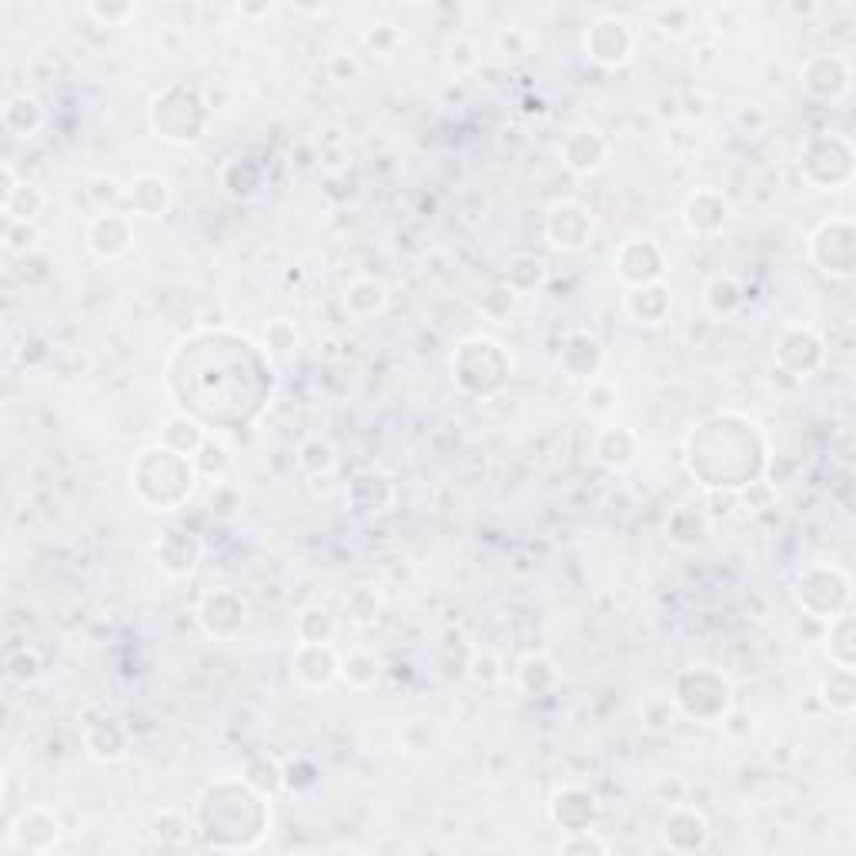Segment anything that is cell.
I'll use <instances>...</instances> for the list:
<instances>
[{"instance_id": "ba28073f", "label": "cell", "mask_w": 856, "mask_h": 856, "mask_svg": "<svg viewBox=\"0 0 856 856\" xmlns=\"http://www.w3.org/2000/svg\"><path fill=\"white\" fill-rule=\"evenodd\" d=\"M57 839H61V823L44 806L21 813L18 823H11V830H8V846H21L28 853H44V849L57 846Z\"/></svg>"}, {"instance_id": "4fadbf2b", "label": "cell", "mask_w": 856, "mask_h": 856, "mask_svg": "<svg viewBox=\"0 0 856 856\" xmlns=\"http://www.w3.org/2000/svg\"><path fill=\"white\" fill-rule=\"evenodd\" d=\"M134 241L131 221L118 211H105L88 224V248L98 254V259H118L124 254Z\"/></svg>"}, {"instance_id": "e0dca14e", "label": "cell", "mask_w": 856, "mask_h": 856, "mask_svg": "<svg viewBox=\"0 0 856 856\" xmlns=\"http://www.w3.org/2000/svg\"><path fill=\"white\" fill-rule=\"evenodd\" d=\"M726 215H729V205H726V198H723L720 191H713V188H703V191H696V195L687 201V224H690L693 231H700V234H710V231L723 228Z\"/></svg>"}, {"instance_id": "484cf974", "label": "cell", "mask_w": 856, "mask_h": 856, "mask_svg": "<svg viewBox=\"0 0 856 856\" xmlns=\"http://www.w3.org/2000/svg\"><path fill=\"white\" fill-rule=\"evenodd\" d=\"M331 636H334V619H331L328 610L311 606L298 616V639L301 643H331Z\"/></svg>"}, {"instance_id": "d4e9b609", "label": "cell", "mask_w": 856, "mask_h": 856, "mask_svg": "<svg viewBox=\"0 0 856 856\" xmlns=\"http://www.w3.org/2000/svg\"><path fill=\"white\" fill-rule=\"evenodd\" d=\"M823 700L839 713L853 710V672H849V666L830 669V676L823 679Z\"/></svg>"}, {"instance_id": "ac0fdd59", "label": "cell", "mask_w": 856, "mask_h": 856, "mask_svg": "<svg viewBox=\"0 0 856 856\" xmlns=\"http://www.w3.org/2000/svg\"><path fill=\"white\" fill-rule=\"evenodd\" d=\"M341 305H345V311L359 321L365 318H375L385 311L388 305V288L375 278H359L345 288V298H341Z\"/></svg>"}, {"instance_id": "1f68e13d", "label": "cell", "mask_w": 856, "mask_h": 856, "mask_svg": "<svg viewBox=\"0 0 856 856\" xmlns=\"http://www.w3.org/2000/svg\"><path fill=\"white\" fill-rule=\"evenodd\" d=\"M613 402H616V392H613L610 385H592V388L585 392V405H589L592 411H599V415H606V411L613 408Z\"/></svg>"}, {"instance_id": "83f0119b", "label": "cell", "mask_w": 856, "mask_h": 856, "mask_svg": "<svg viewBox=\"0 0 856 856\" xmlns=\"http://www.w3.org/2000/svg\"><path fill=\"white\" fill-rule=\"evenodd\" d=\"M706 301H710V308L716 311V315H729V311H736L739 308V301H743V292H739V285L726 275H720V278H713L710 282V288H706Z\"/></svg>"}, {"instance_id": "7402d4cb", "label": "cell", "mask_w": 856, "mask_h": 856, "mask_svg": "<svg viewBox=\"0 0 856 856\" xmlns=\"http://www.w3.org/2000/svg\"><path fill=\"white\" fill-rule=\"evenodd\" d=\"M4 124H8L11 134H18V138H31V134L44 124V108L37 105V98H31V95H18V98H11L8 108H4Z\"/></svg>"}, {"instance_id": "ffe728a7", "label": "cell", "mask_w": 856, "mask_h": 856, "mask_svg": "<svg viewBox=\"0 0 856 856\" xmlns=\"http://www.w3.org/2000/svg\"><path fill=\"white\" fill-rule=\"evenodd\" d=\"M595 456L603 459L610 469H626L636 462V436L629 432V428H606V432H599L595 439Z\"/></svg>"}, {"instance_id": "30bf717a", "label": "cell", "mask_w": 856, "mask_h": 856, "mask_svg": "<svg viewBox=\"0 0 856 856\" xmlns=\"http://www.w3.org/2000/svg\"><path fill=\"white\" fill-rule=\"evenodd\" d=\"M616 268H619L623 282H629L633 288L652 285V282H659V275H662V254H659V248H656L652 241L633 238V241H626V244L619 248Z\"/></svg>"}, {"instance_id": "5bb4252c", "label": "cell", "mask_w": 856, "mask_h": 856, "mask_svg": "<svg viewBox=\"0 0 856 856\" xmlns=\"http://www.w3.org/2000/svg\"><path fill=\"white\" fill-rule=\"evenodd\" d=\"M0 175H4V201H0V208H4V218H8V221H28V224H31V221L44 211V195H41V188H34V185H28V182H18L11 164L0 167Z\"/></svg>"}, {"instance_id": "5b68a950", "label": "cell", "mask_w": 856, "mask_h": 856, "mask_svg": "<svg viewBox=\"0 0 856 856\" xmlns=\"http://www.w3.org/2000/svg\"><path fill=\"white\" fill-rule=\"evenodd\" d=\"M823 248H826V254H816V265L826 275L846 278L853 272V228H849V221L820 224V231L810 241V251H823Z\"/></svg>"}, {"instance_id": "3957f363", "label": "cell", "mask_w": 856, "mask_h": 856, "mask_svg": "<svg viewBox=\"0 0 856 856\" xmlns=\"http://www.w3.org/2000/svg\"><path fill=\"white\" fill-rule=\"evenodd\" d=\"M672 703L687 713V716H696V720H716L726 713L729 706V679L716 669H687L679 679H676V696Z\"/></svg>"}, {"instance_id": "d6a6232c", "label": "cell", "mask_w": 856, "mask_h": 856, "mask_svg": "<svg viewBox=\"0 0 856 856\" xmlns=\"http://www.w3.org/2000/svg\"><path fill=\"white\" fill-rule=\"evenodd\" d=\"M88 14H91V18H101V21H108V24H118V21L131 18L134 8H128V4H124V8H101V4H91Z\"/></svg>"}, {"instance_id": "52a82bcc", "label": "cell", "mask_w": 856, "mask_h": 856, "mask_svg": "<svg viewBox=\"0 0 856 856\" xmlns=\"http://www.w3.org/2000/svg\"><path fill=\"white\" fill-rule=\"evenodd\" d=\"M244 616H248V606L244 599L231 589H215L201 599V610H198V619L201 626L218 636V639H231L241 626H244Z\"/></svg>"}, {"instance_id": "f1b7e54d", "label": "cell", "mask_w": 856, "mask_h": 856, "mask_svg": "<svg viewBox=\"0 0 856 856\" xmlns=\"http://www.w3.org/2000/svg\"><path fill=\"white\" fill-rule=\"evenodd\" d=\"M298 462L308 469V472H315V475H325V472H331L334 469V449L325 442V439H308V442H301V449H298Z\"/></svg>"}, {"instance_id": "603a6c76", "label": "cell", "mask_w": 856, "mask_h": 856, "mask_svg": "<svg viewBox=\"0 0 856 856\" xmlns=\"http://www.w3.org/2000/svg\"><path fill=\"white\" fill-rule=\"evenodd\" d=\"M164 446L195 459V452L205 446V432L198 428V421H191L188 415H175L164 425Z\"/></svg>"}, {"instance_id": "7a4b0ae2", "label": "cell", "mask_w": 856, "mask_h": 856, "mask_svg": "<svg viewBox=\"0 0 856 856\" xmlns=\"http://www.w3.org/2000/svg\"><path fill=\"white\" fill-rule=\"evenodd\" d=\"M151 128L175 144L198 141L208 128V108L191 88H167L151 101Z\"/></svg>"}, {"instance_id": "4dcf8cb0", "label": "cell", "mask_w": 856, "mask_h": 856, "mask_svg": "<svg viewBox=\"0 0 856 856\" xmlns=\"http://www.w3.org/2000/svg\"><path fill=\"white\" fill-rule=\"evenodd\" d=\"M265 341H268L272 349H278V352H292V349H295V341H298V331H295L285 318H278V321L268 325Z\"/></svg>"}, {"instance_id": "f546056e", "label": "cell", "mask_w": 856, "mask_h": 856, "mask_svg": "<svg viewBox=\"0 0 856 856\" xmlns=\"http://www.w3.org/2000/svg\"><path fill=\"white\" fill-rule=\"evenodd\" d=\"M610 846L592 836L589 830H579V833H569V839L559 843V853H606Z\"/></svg>"}, {"instance_id": "7c38bea8", "label": "cell", "mask_w": 856, "mask_h": 856, "mask_svg": "<svg viewBox=\"0 0 856 856\" xmlns=\"http://www.w3.org/2000/svg\"><path fill=\"white\" fill-rule=\"evenodd\" d=\"M662 839L669 849H703L710 839V823L700 810L693 806H676L666 820H662Z\"/></svg>"}, {"instance_id": "8fae6325", "label": "cell", "mask_w": 856, "mask_h": 856, "mask_svg": "<svg viewBox=\"0 0 856 856\" xmlns=\"http://www.w3.org/2000/svg\"><path fill=\"white\" fill-rule=\"evenodd\" d=\"M559 151H562V164L569 171H575V175H592V171H599L610 157V144L595 128H575L562 141Z\"/></svg>"}, {"instance_id": "44dd1931", "label": "cell", "mask_w": 856, "mask_h": 856, "mask_svg": "<svg viewBox=\"0 0 856 856\" xmlns=\"http://www.w3.org/2000/svg\"><path fill=\"white\" fill-rule=\"evenodd\" d=\"M167 201H171L167 185H164L161 178H154V175H141V178H134L131 188H128V205H131L138 215H144V218L164 215Z\"/></svg>"}, {"instance_id": "277c9868", "label": "cell", "mask_w": 856, "mask_h": 856, "mask_svg": "<svg viewBox=\"0 0 856 856\" xmlns=\"http://www.w3.org/2000/svg\"><path fill=\"white\" fill-rule=\"evenodd\" d=\"M595 231V218L579 201H556L546 215V238L559 251H579L589 244Z\"/></svg>"}, {"instance_id": "6da1fadb", "label": "cell", "mask_w": 856, "mask_h": 856, "mask_svg": "<svg viewBox=\"0 0 856 856\" xmlns=\"http://www.w3.org/2000/svg\"><path fill=\"white\" fill-rule=\"evenodd\" d=\"M198 479V469H195V459L191 456H182L175 449H167L164 442L161 446H151L141 452L138 465L131 469V482L138 489V495L154 505V508H175L182 505L188 495H191V485Z\"/></svg>"}, {"instance_id": "8992f818", "label": "cell", "mask_w": 856, "mask_h": 856, "mask_svg": "<svg viewBox=\"0 0 856 856\" xmlns=\"http://www.w3.org/2000/svg\"><path fill=\"white\" fill-rule=\"evenodd\" d=\"M585 51H589L592 61L606 64V67H616V64L629 61V54H633L629 24H626V21H616V18H599V21L585 31Z\"/></svg>"}, {"instance_id": "9a60e30c", "label": "cell", "mask_w": 856, "mask_h": 856, "mask_svg": "<svg viewBox=\"0 0 856 856\" xmlns=\"http://www.w3.org/2000/svg\"><path fill=\"white\" fill-rule=\"evenodd\" d=\"M201 559V542L191 533L182 529H167L157 542V562L171 572V575H188Z\"/></svg>"}, {"instance_id": "9c48e42d", "label": "cell", "mask_w": 856, "mask_h": 856, "mask_svg": "<svg viewBox=\"0 0 856 856\" xmlns=\"http://www.w3.org/2000/svg\"><path fill=\"white\" fill-rule=\"evenodd\" d=\"M292 669L305 687L325 690L334 682V676H341V659L334 656L331 643H298Z\"/></svg>"}, {"instance_id": "d6986e66", "label": "cell", "mask_w": 856, "mask_h": 856, "mask_svg": "<svg viewBox=\"0 0 856 856\" xmlns=\"http://www.w3.org/2000/svg\"><path fill=\"white\" fill-rule=\"evenodd\" d=\"M672 298H669V288L652 282V285H639L626 295V308L629 315L639 321V325H659L669 311Z\"/></svg>"}, {"instance_id": "2e32d148", "label": "cell", "mask_w": 856, "mask_h": 856, "mask_svg": "<svg viewBox=\"0 0 856 856\" xmlns=\"http://www.w3.org/2000/svg\"><path fill=\"white\" fill-rule=\"evenodd\" d=\"M595 816V800L592 793L579 790V787H569L562 793H556L552 800V820L566 830V833H579V830H589Z\"/></svg>"}, {"instance_id": "4316f807", "label": "cell", "mask_w": 856, "mask_h": 856, "mask_svg": "<svg viewBox=\"0 0 856 856\" xmlns=\"http://www.w3.org/2000/svg\"><path fill=\"white\" fill-rule=\"evenodd\" d=\"M341 676H345L352 687L365 690V687H372L375 676H378V662L365 649H355V652H349L345 659H341Z\"/></svg>"}, {"instance_id": "cb8c5ba5", "label": "cell", "mask_w": 856, "mask_h": 856, "mask_svg": "<svg viewBox=\"0 0 856 856\" xmlns=\"http://www.w3.org/2000/svg\"><path fill=\"white\" fill-rule=\"evenodd\" d=\"M84 743H88V749L98 759H118L124 753L128 736H124V729L114 720H101V723H95L88 733H84Z\"/></svg>"}]
</instances>
